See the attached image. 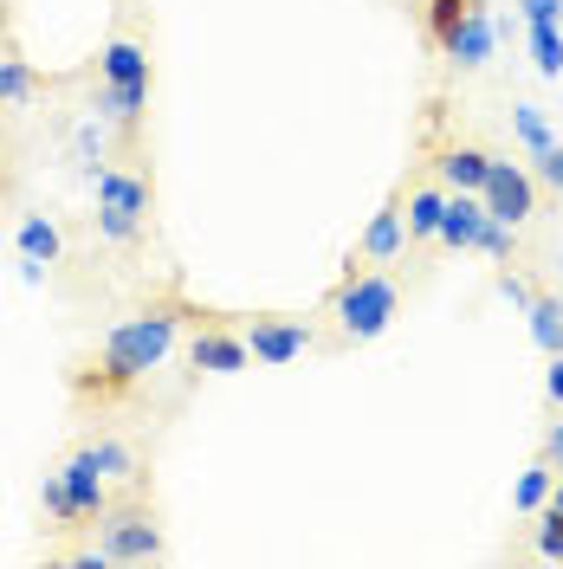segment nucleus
<instances>
[{
    "instance_id": "1",
    "label": "nucleus",
    "mask_w": 563,
    "mask_h": 569,
    "mask_svg": "<svg viewBox=\"0 0 563 569\" xmlns=\"http://www.w3.org/2000/svg\"><path fill=\"white\" fill-rule=\"evenodd\" d=\"M176 330H181V318L176 311H142V318H130V323H117L105 337V369H98V382L105 389H124V382H142L149 369H162V356L176 350Z\"/></svg>"
},
{
    "instance_id": "2",
    "label": "nucleus",
    "mask_w": 563,
    "mask_h": 569,
    "mask_svg": "<svg viewBox=\"0 0 563 569\" xmlns=\"http://www.w3.org/2000/svg\"><path fill=\"white\" fill-rule=\"evenodd\" d=\"M98 78H105L98 84V117L130 130L142 110H149V52L130 33H117L105 46V59H98Z\"/></svg>"
},
{
    "instance_id": "3",
    "label": "nucleus",
    "mask_w": 563,
    "mask_h": 569,
    "mask_svg": "<svg viewBox=\"0 0 563 569\" xmlns=\"http://www.w3.org/2000/svg\"><path fill=\"white\" fill-rule=\"evenodd\" d=\"M46 518L59 531H85V525H105V472L91 460V447H78L59 472H46Z\"/></svg>"
},
{
    "instance_id": "4",
    "label": "nucleus",
    "mask_w": 563,
    "mask_h": 569,
    "mask_svg": "<svg viewBox=\"0 0 563 569\" xmlns=\"http://www.w3.org/2000/svg\"><path fill=\"white\" fill-rule=\"evenodd\" d=\"M91 188H98V233L110 247H130L142 233V213H149V181L124 176V169H98Z\"/></svg>"
},
{
    "instance_id": "5",
    "label": "nucleus",
    "mask_w": 563,
    "mask_h": 569,
    "mask_svg": "<svg viewBox=\"0 0 563 569\" xmlns=\"http://www.w3.org/2000/svg\"><path fill=\"white\" fill-rule=\"evenodd\" d=\"M395 305H402V291H395V279H350L344 291H337V330L350 337V343H369V337H383L388 318H395Z\"/></svg>"
},
{
    "instance_id": "6",
    "label": "nucleus",
    "mask_w": 563,
    "mask_h": 569,
    "mask_svg": "<svg viewBox=\"0 0 563 569\" xmlns=\"http://www.w3.org/2000/svg\"><path fill=\"white\" fill-rule=\"evenodd\" d=\"M105 557L110 563H156L162 557V531L149 511H105Z\"/></svg>"
},
{
    "instance_id": "7",
    "label": "nucleus",
    "mask_w": 563,
    "mask_h": 569,
    "mask_svg": "<svg viewBox=\"0 0 563 569\" xmlns=\"http://www.w3.org/2000/svg\"><path fill=\"white\" fill-rule=\"evenodd\" d=\"M480 201H486L493 220L525 227L531 213H537V188H531V176L518 169V162H493V176H486V188H480Z\"/></svg>"
},
{
    "instance_id": "8",
    "label": "nucleus",
    "mask_w": 563,
    "mask_h": 569,
    "mask_svg": "<svg viewBox=\"0 0 563 569\" xmlns=\"http://www.w3.org/2000/svg\"><path fill=\"white\" fill-rule=\"evenodd\" d=\"M247 350L259 356L266 369H285V362H298V356L312 350V330H305L298 318H253Z\"/></svg>"
},
{
    "instance_id": "9",
    "label": "nucleus",
    "mask_w": 563,
    "mask_h": 569,
    "mask_svg": "<svg viewBox=\"0 0 563 569\" xmlns=\"http://www.w3.org/2000/svg\"><path fill=\"white\" fill-rule=\"evenodd\" d=\"M486 201L480 194H447V213H441V247H454V252H480V233H486Z\"/></svg>"
},
{
    "instance_id": "10",
    "label": "nucleus",
    "mask_w": 563,
    "mask_h": 569,
    "mask_svg": "<svg viewBox=\"0 0 563 569\" xmlns=\"http://www.w3.org/2000/svg\"><path fill=\"white\" fill-rule=\"evenodd\" d=\"M493 46H498V27H493V13H486V7H480V0H473V7H466V20H460V33L447 39V46H441V52H447V59H454V66H486V59H493Z\"/></svg>"
},
{
    "instance_id": "11",
    "label": "nucleus",
    "mask_w": 563,
    "mask_h": 569,
    "mask_svg": "<svg viewBox=\"0 0 563 569\" xmlns=\"http://www.w3.org/2000/svg\"><path fill=\"white\" fill-rule=\"evenodd\" d=\"M188 362L201 369V376H240L253 362L247 337H227V330H201L195 343H188Z\"/></svg>"
},
{
    "instance_id": "12",
    "label": "nucleus",
    "mask_w": 563,
    "mask_h": 569,
    "mask_svg": "<svg viewBox=\"0 0 563 569\" xmlns=\"http://www.w3.org/2000/svg\"><path fill=\"white\" fill-rule=\"evenodd\" d=\"M486 176H493V156H486V149H447V156H441V181H447L454 194H480Z\"/></svg>"
},
{
    "instance_id": "13",
    "label": "nucleus",
    "mask_w": 563,
    "mask_h": 569,
    "mask_svg": "<svg viewBox=\"0 0 563 569\" xmlns=\"http://www.w3.org/2000/svg\"><path fill=\"white\" fill-rule=\"evenodd\" d=\"M402 227H408V213H402V201H388V208L369 220V233H363V259H376V266L395 259V252H402Z\"/></svg>"
},
{
    "instance_id": "14",
    "label": "nucleus",
    "mask_w": 563,
    "mask_h": 569,
    "mask_svg": "<svg viewBox=\"0 0 563 569\" xmlns=\"http://www.w3.org/2000/svg\"><path fill=\"white\" fill-rule=\"evenodd\" d=\"M531 33V59L544 78H563V20H525Z\"/></svg>"
},
{
    "instance_id": "15",
    "label": "nucleus",
    "mask_w": 563,
    "mask_h": 569,
    "mask_svg": "<svg viewBox=\"0 0 563 569\" xmlns=\"http://www.w3.org/2000/svg\"><path fill=\"white\" fill-rule=\"evenodd\" d=\"M525 318H531L537 350H544V356H563V305H557V298H531Z\"/></svg>"
},
{
    "instance_id": "16",
    "label": "nucleus",
    "mask_w": 563,
    "mask_h": 569,
    "mask_svg": "<svg viewBox=\"0 0 563 569\" xmlns=\"http://www.w3.org/2000/svg\"><path fill=\"white\" fill-rule=\"evenodd\" d=\"M441 213H447V194H441V188L408 194V240H434V233H441Z\"/></svg>"
},
{
    "instance_id": "17",
    "label": "nucleus",
    "mask_w": 563,
    "mask_h": 569,
    "mask_svg": "<svg viewBox=\"0 0 563 569\" xmlns=\"http://www.w3.org/2000/svg\"><path fill=\"white\" fill-rule=\"evenodd\" d=\"M551 486H557V466H551V460L525 466V472H518V486H512V505H518V511H544Z\"/></svg>"
},
{
    "instance_id": "18",
    "label": "nucleus",
    "mask_w": 563,
    "mask_h": 569,
    "mask_svg": "<svg viewBox=\"0 0 563 569\" xmlns=\"http://www.w3.org/2000/svg\"><path fill=\"white\" fill-rule=\"evenodd\" d=\"M33 91H39V71L27 66V59H0V110L27 104Z\"/></svg>"
},
{
    "instance_id": "19",
    "label": "nucleus",
    "mask_w": 563,
    "mask_h": 569,
    "mask_svg": "<svg viewBox=\"0 0 563 569\" xmlns=\"http://www.w3.org/2000/svg\"><path fill=\"white\" fill-rule=\"evenodd\" d=\"M20 252L52 266V259H59V227H52L46 213H27V220H20Z\"/></svg>"
},
{
    "instance_id": "20",
    "label": "nucleus",
    "mask_w": 563,
    "mask_h": 569,
    "mask_svg": "<svg viewBox=\"0 0 563 569\" xmlns=\"http://www.w3.org/2000/svg\"><path fill=\"white\" fill-rule=\"evenodd\" d=\"M512 130H518V142H525L531 156H544V149L557 142V137H551V123H544V110H537V104H518V110H512Z\"/></svg>"
},
{
    "instance_id": "21",
    "label": "nucleus",
    "mask_w": 563,
    "mask_h": 569,
    "mask_svg": "<svg viewBox=\"0 0 563 569\" xmlns=\"http://www.w3.org/2000/svg\"><path fill=\"white\" fill-rule=\"evenodd\" d=\"M91 460H98L105 479H137V453L124 440H91Z\"/></svg>"
},
{
    "instance_id": "22",
    "label": "nucleus",
    "mask_w": 563,
    "mask_h": 569,
    "mask_svg": "<svg viewBox=\"0 0 563 569\" xmlns=\"http://www.w3.org/2000/svg\"><path fill=\"white\" fill-rule=\"evenodd\" d=\"M466 7H473V0H427V33H434V46H447V39L460 33Z\"/></svg>"
},
{
    "instance_id": "23",
    "label": "nucleus",
    "mask_w": 563,
    "mask_h": 569,
    "mask_svg": "<svg viewBox=\"0 0 563 569\" xmlns=\"http://www.w3.org/2000/svg\"><path fill=\"white\" fill-rule=\"evenodd\" d=\"M71 142H78V162L98 176V162H105V123H78V137Z\"/></svg>"
},
{
    "instance_id": "24",
    "label": "nucleus",
    "mask_w": 563,
    "mask_h": 569,
    "mask_svg": "<svg viewBox=\"0 0 563 569\" xmlns=\"http://www.w3.org/2000/svg\"><path fill=\"white\" fill-rule=\"evenodd\" d=\"M480 252H486V259H512V227H505V220H486V233H480Z\"/></svg>"
},
{
    "instance_id": "25",
    "label": "nucleus",
    "mask_w": 563,
    "mask_h": 569,
    "mask_svg": "<svg viewBox=\"0 0 563 569\" xmlns=\"http://www.w3.org/2000/svg\"><path fill=\"white\" fill-rule=\"evenodd\" d=\"M537 550H544V557H563V511H551V505H544V531H537Z\"/></svg>"
},
{
    "instance_id": "26",
    "label": "nucleus",
    "mask_w": 563,
    "mask_h": 569,
    "mask_svg": "<svg viewBox=\"0 0 563 569\" xmlns=\"http://www.w3.org/2000/svg\"><path fill=\"white\" fill-rule=\"evenodd\" d=\"M537 176H544V181H551V188L563 194V142H551V149L537 156Z\"/></svg>"
},
{
    "instance_id": "27",
    "label": "nucleus",
    "mask_w": 563,
    "mask_h": 569,
    "mask_svg": "<svg viewBox=\"0 0 563 569\" xmlns=\"http://www.w3.org/2000/svg\"><path fill=\"white\" fill-rule=\"evenodd\" d=\"M498 291H505V298H512V305H518V311H525L531 298H537V291H531V284L518 279V272H505V279H498Z\"/></svg>"
},
{
    "instance_id": "28",
    "label": "nucleus",
    "mask_w": 563,
    "mask_h": 569,
    "mask_svg": "<svg viewBox=\"0 0 563 569\" xmlns=\"http://www.w3.org/2000/svg\"><path fill=\"white\" fill-rule=\"evenodd\" d=\"M20 284L39 291V284H46V259H27V252H20Z\"/></svg>"
},
{
    "instance_id": "29",
    "label": "nucleus",
    "mask_w": 563,
    "mask_h": 569,
    "mask_svg": "<svg viewBox=\"0 0 563 569\" xmlns=\"http://www.w3.org/2000/svg\"><path fill=\"white\" fill-rule=\"evenodd\" d=\"M525 20H563V0H525Z\"/></svg>"
},
{
    "instance_id": "30",
    "label": "nucleus",
    "mask_w": 563,
    "mask_h": 569,
    "mask_svg": "<svg viewBox=\"0 0 563 569\" xmlns=\"http://www.w3.org/2000/svg\"><path fill=\"white\" fill-rule=\"evenodd\" d=\"M544 389H551V401L563 408V356H551V369H544Z\"/></svg>"
},
{
    "instance_id": "31",
    "label": "nucleus",
    "mask_w": 563,
    "mask_h": 569,
    "mask_svg": "<svg viewBox=\"0 0 563 569\" xmlns=\"http://www.w3.org/2000/svg\"><path fill=\"white\" fill-rule=\"evenodd\" d=\"M544 460H551V466H563V421L551 427V440H544Z\"/></svg>"
},
{
    "instance_id": "32",
    "label": "nucleus",
    "mask_w": 563,
    "mask_h": 569,
    "mask_svg": "<svg viewBox=\"0 0 563 569\" xmlns=\"http://www.w3.org/2000/svg\"><path fill=\"white\" fill-rule=\"evenodd\" d=\"M544 505H551V511H563V472H557V486H551V498H544Z\"/></svg>"
},
{
    "instance_id": "33",
    "label": "nucleus",
    "mask_w": 563,
    "mask_h": 569,
    "mask_svg": "<svg viewBox=\"0 0 563 569\" xmlns=\"http://www.w3.org/2000/svg\"><path fill=\"white\" fill-rule=\"evenodd\" d=\"M0 39H7V0H0Z\"/></svg>"
},
{
    "instance_id": "34",
    "label": "nucleus",
    "mask_w": 563,
    "mask_h": 569,
    "mask_svg": "<svg viewBox=\"0 0 563 569\" xmlns=\"http://www.w3.org/2000/svg\"><path fill=\"white\" fill-rule=\"evenodd\" d=\"M557 266H563V252H557Z\"/></svg>"
}]
</instances>
